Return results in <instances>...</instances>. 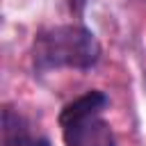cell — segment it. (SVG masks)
<instances>
[{"label":"cell","mask_w":146,"mask_h":146,"mask_svg":"<svg viewBox=\"0 0 146 146\" xmlns=\"http://www.w3.org/2000/svg\"><path fill=\"white\" fill-rule=\"evenodd\" d=\"M0 146H50V139L34 137L30 121L16 107L5 105L0 116Z\"/></svg>","instance_id":"cell-3"},{"label":"cell","mask_w":146,"mask_h":146,"mask_svg":"<svg viewBox=\"0 0 146 146\" xmlns=\"http://www.w3.org/2000/svg\"><path fill=\"white\" fill-rule=\"evenodd\" d=\"M84 5H87V0H71V7H73V9L78 11V14H80V11L84 9Z\"/></svg>","instance_id":"cell-4"},{"label":"cell","mask_w":146,"mask_h":146,"mask_svg":"<svg viewBox=\"0 0 146 146\" xmlns=\"http://www.w3.org/2000/svg\"><path fill=\"white\" fill-rule=\"evenodd\" d=\"M100 59V43L96 34L78 23L43 27L34 34L32 62L36 71L78 68L89 71Z\"/></svg>","instance_id":"cell-1"},{"label":"cell","mask_w":146,"mask_h":146,"mask_svg":"<svg viewBox=\"0 0 146 146\" xmlns=\"http://www.w3.org/2000/svg\"><path fill=\"white\" fill-rule=\"evenodd\" d=\"M110 98L105 91L91 89L59 112L62 139L66 146H116L112 125L100 116Z\"/></svg>","instance_id":"cell-2"}]
</instances>
